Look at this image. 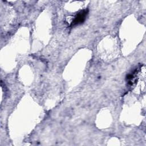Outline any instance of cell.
Instances as JSON below:
<instances>
[{
    "label": "cell",
    "mask_w": 146,
    "mask_h": 146,
    "mask_svg": "<svg viewBox=\"0 0 146 146\" xmlns=\"http://www.w3.org/2000/svg\"><path fill=\"white\" fill-rule=\"evenodd\" d=\"M87 14H88V10H86V9L79 12L76 15L72 22H71V26H75L76 25L82 23L86 19V18Z\"/></svg>",
    "instance_id": "1"
}]
</instances>
